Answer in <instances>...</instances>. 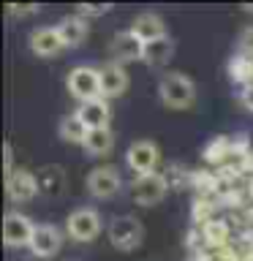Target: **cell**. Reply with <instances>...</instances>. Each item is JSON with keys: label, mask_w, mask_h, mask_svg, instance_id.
Returning <instances> with one entry per match:
<instances>
[{"label": "cell", "mask_w": 253, "mask_h": 261, "mask_svg": "<svg viewBox=\"0 0 253 261\" xmlns=\"http://www.w3.org/2000/svg\"><path fill=\"white\" fill-rule=\"evenodd\" d=\"M109 57H112V63H117V65L144 60V41L139 38L134 30L114 33L112 41H109Z\"/></svg>", "instance_id": "obj_8"}, {"label": "cell", "mask_w": 253, "mask_h": 261, "mask_svg": "<svg viewBox=\"0 0 253 261\" xmlns=\"http://www.w3.org/2000/svg\"><path fill=\"white\" fill-rule=\"evenodd\" d=\"M98 76H101V98H117V95H122L125 93V87H128V73H125V68L122 65H117V63H106V65H101L98 68Z\"/></svg>", "instance_id": "obj_12"}, {"label": "cell", "mask_w": 253, "mask_h": 261, "mask_svg": "<svg viewBox=\"0 0 253 261\" xmlns=\"http://www.w3.org/2000/svg\"><path fill=\"white\" fill-rule=\"evenodd\" d=\"M158 98L163 106L169 109H188L196 101V85L191 82V76L180 71H169L163 73L158 82Z\"/></svg>", "instance_id": "obj_1"}, {"label": "cell", "mask_w": 253, "mask_h": 261, "mask_svg": "<svg viewBox=\"0 0 253 261\" xmlns=\"http://www.w3.org/2000/svg\"><path fill=\"white\" fill-rule=\"evenodd\" d=\"M240 55L253 57V28H245V33L240 36Z\"/></svg>", "instance_id": "obj_25"}, {"label": "cell", "mask_w": 253, "mask_h": 261, "mask_svg": "<svg viewBox=\"0 0 253 261\" xmlns=\"http://www.w3.org/2000/svg\"><path fill=\"white\" fill-rule=\"evenodd\" d=\"M33 231H36V223L22 215V212H6L3 218V242L6 248H30V240H33Z\"/></svg>", "instance_id": "obj_9"}, {"label": "cell", "mask_w": 253, "mask_h": 261, "mask_svg": "<svg viewBox=\"0 0 253 261\" xmlns=\"http://www.w3.org/2000/svg\"><path fill=\"white\" fill-rule=\"evenodd\" d=\"M171 55H174V38L171 36H161V38L150 41V44H144V63L150 68L166 65L171 60Z\"/></svg>", "instance_id": "obj_17"}, {"label": "cell", "mask_w": 253, "mask_h": 261, "mask_svg": "<svg viewBox=\"0 0 253 261\" xmlns=\"http://www.w3.org/2000/svg\"><path fill=\"white\" fill-rule=\"evenodd\" d=\"M3 155H6V158H3V169H6V177H8L14 171V147H11V142L3 144Z\"/></svg>", "instance_id": "obj_26"}, {"label": "cell", "mask_w": 253, "mask_h": 261, "mask_svg": "<svg viewBox=\"0 0 253 261\" xmlns=\"http://www.w3.org/2000/svg\"><path fill=\"white\" fill-rule=\"evenodd\" d=\"M65 87H68V93L79 103L101 98V76H98V68H93V65H77V68H71L68 76H65Z\"/></svg>", "instance_id": "obj_3"}, {"label": "cell", "mask_w": 253, "mask_h": 261, "mask_svg": "<svg viewBox=\"0 0 253 261\" xmlns=\"http://www.w3.org/2000/svg\"><path fill=\"white\" fill-rule=\"evenodd\" d=\"M104 228L101 212L95 207H79L65 218V234L77 242H93Z\"/></svg>", "instance_id": "obj_2"}, {"label": "cell", "mask_w": 253, "mask_h": 261, "mask_svg": "<svg viewBox=\"0 0 253 261\" xmlns=\"http://www.w3.org/2000/svg\"><path fill=\"white\" fill-rule=\"evenodd\" d=\"M245 11H250V14H253V3H248V6H245Z\"/></svg>", "instance_id": "obj_30"}, {"label": "cell", "mask_w": 253, "mask_h": 261, "mask_svg": "<svg viewBox=\"0 0 253 261\" xmlns=\"http://www.w3.org/2000/svg\"><path fill=\"white\" fill-rule=\"evenodd\" d=\"M77 114L90 130L93 128H109V120H112V109H109V101H106V98H93V101L79 103Z\"/></svg>", "instance_id": "obj_14"}, {"label": "cell", "mask_w": 253, "mask_h": 261, "mask_svg": "<svg viewBox=\"0 0 253 261\" xmlns=\"http://www.w3.org/2000/svg\"><path fill=\"white\" fill-rule=\"evenodd\" d=\"M125 163L131 171H136V177H144V174H155L158 171V163H161V147L150 142V139H139L128 147L125 152Z\"/></svg>", "instance_id": "obj_6"}, {"label": "cell", "mask_w": 253, "mask_h": 261, "mask_svg": "<svg viewBox=\"0 0 253 261\" xmlns=\"http://www.w3.org/2000/svg\"><path fill=\"white\" fill-rule=\"evenodd\" d=\"M215 212H218V204L212 196H196L193 204H191V218H193V223H199V226L210 223L212 218H218Z\"/></svg>", "instance_id": "obj_22"}, {"label": "cell", "mask_w": 253, "mask_h": 261, "mask_svg": "<svg viewBox=\"0 0 253 261\" xmlns=\"http://www.w3.org/2000/svg\"><path fill=\"white\" fill-rule=\"evenodd\" d=\"M30 49L38 57H57L65 49L57 28H36L30 33Z\"/></svg>", "instance_id": "obj_13"}, {"label": "cell", "mask_w": 253, "mask_h": 261, "mask_svg": "<svg viewBox=\"0 0 253 261\" xmlns=\"http://www.w3.org/2000/svg\"><path fill=\"white\" fill-rule=\"evenodd\" d=\"M232 240V226L226 218H212L210 223L201 226V242L207 248H226Z\"/></svg>", "instance_id": "obj_18"}, {"label": "cell", "mask_w": 253, "mask_h": 261, "mask_svg": "<svg viewBox=\"0 0 253 261\" xmlns=\"http://www.w3.org/2000/svg\"><path fill=\"white\" fill-rule=\"evenodd\" d=\"M106 11H112V6L109 3H82L77 8V14L79 16H85V19H93V16H104Z\"/></svg>", "instance_id": "obj_23"}, {"label": "cell", "mask_w": 253, "mask_h": 261, "mask_svg": "<svg viewBox=\"0 0 253 261\" xmlns=\"http://www.w3.org/2000/svg\"><path fill=\"white\" fill-rule=\"evenodd\" d=\"M85 152L93 155V158H101V155H109L112 147H114V134L112 128H93L87 130V139H85Z\"/></svg>", "instance_id": "obj_19"}, {"label": "cell", "mask_w": 253, "mask_h": 261, "mask_svg": "<svg viewBox=\"0 0 253 261\" xmlns=\"http://www.w3.org/2000/svg\"><path fill=\"white\" fill-rule=\"evenodd\" d=\"M169 179L166 174H161V171H155V174H144V177H136L134 182H131L128 193L131 199H134L139 207H153V204L163 201V196L169 193Z\"/></svg>", "instance_id": "obj_5"}, {"label": "cell", "mask_w": 253, "mask_h": 261, "mask_svg": "<svg viewBox=\"0 0 253 261\" xmlns=\"http://www.w3.org/2000/svg\"><path fill=\"white\" fill-rule=\"evenodd\" d=\"M6 14L8 16H30V14H38V3H24V6L8 3L6 6Z\"/></svg>", "instance_id": "obj_24"}, {"label": "cell", "mask_w": 253, "mask_h": 261, "mask_svg": "<svg viewBox=\"0 0 253 261\" xmlns=\"http://www.w3.org/2000/svg\"><path fill=\"white\" fill-rule=\"evenodd\" d=\"M85 188H87L90 196H95V199H109V196H114L122 188V174H120L117 166L104 163V166H95L87 174Z\"/></svg>", "instance_id": "obj_7"}, {"label": "cell", "mask_w": 253, "mask_h": 261, "mask_svg": "<svg viewBox=\"0 0 253 261\" xmlns=\"http://www.w3.org/2000/svg\"><path fill=\"white\" fill-rule=\"evenodd\" d=\"M87 130L90 128L79 120V114L73 112V114H68V117L60 120V125H57V136H60L63 142H68V144H85Z\"/></svg>", "instance_id": "obj_20"}, {"label": "cell", "mask_w": 253, "mask_h": 261, "mask_svg": "<svg viewBox=\"0 0 253 261\" xmlns=\"http://www.w3.org/2000/svg\"><path fill=\"white\" fill-rule=\"evenodd\" d=\"M131 30H134L136 36L144 41V44H150V41L161 38V36H169V33H166V24H163V19H161L158 14H153V11L139 14L136 19H134V24H131Z\"/></svg>", "instance_id": "obj_16"}, {"label": "cell", "mask_w": 253, "mask_h": 261, "mask_svg": "<svg viewBox=\"0 0 253 261\" xmlns=\"http://www.w3.org/2000/svg\"><path fill=\"white\" fill-rule=\"evenodd\" d=\"M63 248V234L60 228L52 226V223H41L36 226V231H33V240H30V253L36 258H52L57 256Z\"/></svg>", "instance_id": "obj_11"}, {"label": "cell", "mask_w": 253, "mask_h": 261, "mask_svg": "<svg viewBox=\"0 0 253 261\" xmlns=\"http://www.w3.org/2000/svg\"><path fill=\"white\" fill-rule=\"evenodd\" d=\"M38 182L44 196H63L65 191V171L60 166H44L38 171Z\"/></svg>", "instance_id": "obj_21"}, {"label": "cell", "mask_w": 253, "mask_h": 261, "mask_svg": "<svg viewBox=\"0 0 253 261\" xmlns=\"http://www.w3.org/2000/svg\"><path fill=\"white\" fill-rule=\"evenodd\" d=\"M240 101H242V106H245L248 112H253V85L242 87V93H240Z\"/></svg>", "instance_id": "obj_27"}, {"label": "cell", "mask_w": 253, "mask_h": 261, "mask_svg": "<svg viewBox=\"0 0 253 261\" xmlns=\"http://www.w3.org/2000/svg\"><path fill=\"white\" fill-rule=\"evenodd\" d=\"M55 28H57V33H60L65 49H68V46H79L82 41L87 38V30H90V28H87V19H85V16H79V14L63 16V19L57 22Z\"/></svg>", "instance_id": "obj_15"}, {"label": "cell", "mask_w": 253, "mask_h": 261, "mask_svg": "<svg viewBox=\"0 0 253 261\" xmlns=\"http://www.w3.org/2000/svg\"><path fill=\"white\" fill-rule=\"evenodd\" d=\"M248 196H253V179H248Z\"/></svg>", "instance_id": "obj_29"}, {"label": "cell", "mask_w": 253, "mask_h": 261, "mask_svg": "<svg viewBox=\"0 0 253 261\" xmlns=\"http://www.w3.org/2000/svg\"><path fill=\"white\" fill-rule=\"evenodd\" d=\"M38 193H41V182H38V174H33V171L14 169L6 177V196L11 201L24 204V201H33Z\"/></svg>", "instance_id": "obj_10"}, {"label": "cell", "mask_w": 253, "mask_h": 261, "mask_svg": "<svg viewBox=\"0 0 253 261\" xmlns=\"http://www.w3.org/2000/svg\"><path fill=\"white\" fill-rule=\"evenodd\" d=\"M144 240V226L134 215H117L109 220V242L117 250H136Z\"/></svg>", "instance_id": "obj_4"}, {"label": "cell", "mask_w": 253, "mask_h": 261, "mask_svg": "<svg viewBox=\"0 0 253 261\" xmlns=\"http://www.w3.org/2000/svg\"><path fill=\"white\" fill-rule=\"evenodd\" d=\"M240 166H242V174H253V150H250V152L242 158Z\"/></svg>", "instance_id": "obj_28"}]
</instances>
